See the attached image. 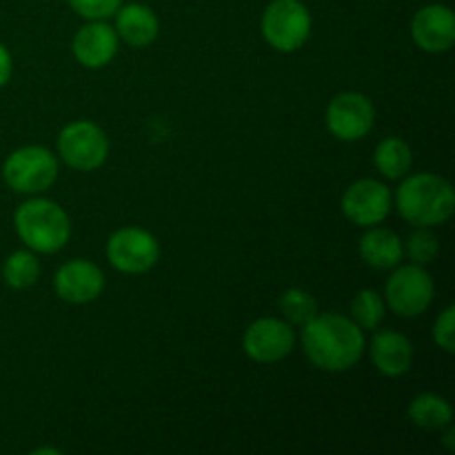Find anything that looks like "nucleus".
I'll use <instances>...</instances> for the list:
<instances>
[{
    "label": "nucleus",
    "instance_id": "6e6552de",
    "mask_svg": "<svg viewBox=\"0 0 455 455\" xmlns=\"http://www.w3.org/2000/svg\"><path fill=\"white\" fill-rule=\"evenodd\" d=\"M160 247L154 235L138 227L118 229L107 243V258L123 274H145L158 262Z\"/></svg>",
    "mask_w": 455,
    "mask_h": 455
},
{
    "label": "nucleus",
    "instance_id": "423d86ee",
    "mask_svg": "<svg viewBox=\"0 0 455 455\" xmlns=\"http://www.w3.org/2000/svg\"><path fill=\"white\" fill-rule=\"evenodd\" d=\"M58 154L78 172H93L109 154V140L98 124L89 120L67 124L58 136Z\"/></svg>",
    "mask_w": 455,
    "mask_h": 455
},
{
    "label": "nucleus",
    "instance_id": "ddd939ff",
    "mask_svg": "<svg viewBox=\"0 0 455 455\" xmlns=\"http://www.w3.org/2000/svg\"><path fill=\"white\" fill-rule=\"evenodd\" d=\"M53 287L62 300L84 305L100 296L105 289V275L92 260H71L58 269Z\"/></svg>",
    "mask_w": 455,
    "mask_h": 455
},
{
    "label": "nucleus",
    "instance_id": "0eeeda50",
    "mask_svg": "<svg viewBox=\"0 0 455 455\" xmlns=\"http://www.w3.org/2000/svg\"><path fill=\"white\" fill-rule=\"evenodd\" d=\"M434 280L422 265L398 267L387 280V302L403 318H416L429 309L434 300Z\"/></svg>",
    "mask_w": 455,
    "mask_h": 455
},
{
    "label": "nucleus",
    "instance_id": "a211bd4d",
    "mask_svg": "<svg viewBox=\"0 0 455 455\" xmlns=\"http://www.w3.org/2000/svg\"><path fill=\"white\" fill-rule=\"evenodd\" d=\"M409 418L420 429L438 431L444 429V427H451L453 409L443 395L422 394L413 398L411 407H409Z\"/></svg>",
    "mask_w": 455,
    "mask_h": 455
},
{
    "label": "nucleus",
    "instance_id": "cd10ccee",
    "mask_svg": "<svg viewBox=\"0 0 455 455\" xmlns=\"http://www.w3.org/2000/svg\"><path fill=\"white\" fill-rule=\"evenodd\" d=\"M43 453H52V455H60V451H58V449H47V447H43V449H36V451H34V455H43Z\"/></svg>",
    "mask_w": 455,
    "mask_h": 455
},
{
    "label": "nucleus",
    "instance_id": "1a4fd4ad",
    "mask_svg": "<svg viewBox=\"0 0 455 455\" xmlns=\"http://www.w3.org/2000/svg\"><path fill=\"white\" fill-rule=\"evenodd\" d=\"M376 109L371 100L358 92H345L327 107V129L338 140L354 142L367 136L373 127Z\"/></svg>",
    "mask_w": 455,
    "mask_h": 455
},
{
    "label": "nucleus",
    "instance_id": "4be33fe9",
    "mask_svg": "<svg viewBox=\"0 0 455 455\" xmlns=\"http://www.w3.org/2000/svg\"><path fill=\"white\" fill-rule=\"evenodd\" d=\"M280 309H283L284 318L291 324L305 327L309 320L318 315V305H315L314 296L305 289H289L280 298Z\"/></svg>",
    "mask_w": 455,
    "mask_h": 455
},
{
    "label": "nucleus",
    "instance_id": "aec40b11",
    "mask_svg": "<svg viewBox=\"0 0 455 455\" xmlns=\"http://www.w3.org/2000/svg\"><path fill=\"white\" fill-rule=\"evenodd\" d=\"M38 275H40V265L31 251L12 253L3 267V278L12 289L31 287V284H36Z\"/></svg>",
    "mask_w": 455,
    "mask_h": 455
},
{
    "label": "nucleus",
    "instance_id": "bb28decb",
    "mask_svg": "<svg viewBox=\"0 0 455 455\" xmlns=\"http://www.w3.org/2000/svg\"><path fill=\"white\" fill-rule=\"evenodd\" d=\"M453 438H455V431H453V429H449V431H447V435H444V444H447L449 451H455Z\"/></svg>",
    "mask_w": 455,
    "mask_h": 455
},
{
    "label": "nucleus",
    "instance_id": "412c9836",
    "mask_svg": "<svg viewBox=\"0 0 455 455\" xmlns=\"http://www.w3.org/2000/svg\"><path fill=\"white\" fill-rule=\"evenodd\" d=\"M382 318H385V302L371 289H363L351 300V320L358 324L363 331H371V329L380 327Z\"/></svg>",
    "mask_w": 455,
    "mask_h": 455
},
{
    "label": "nucleus",
    "instance_id": "b1692460",
    "mask_svg": "<svg viewBox=\"0 0 455 455\" xmlns=\"http://www.w3.org/2000/svg\"><path fill=\"white\" fill-rule=\"evenodd\" d=\"M71 9L87 20H105L120 9L123 0H69Z\"/></svg>",
    "mask_w": 455,
    "mask_h": 455
},
{
    "label": "nucleus",
    "instance_id": "f03ea898",
    "mask_svg": "<svg viewBox=\"0 0 455 455\" xmlns=\"http://www.w3.org/2000/svg\"><path fill=\"white\" fill-rule=\"evenodd\" d=\"M398 213L416 227H435L453 216L455 194L447 178L438 173H416L395 194Z\"/></svg>",
    "mask_w": 455,
    "mask_h": 455
},
{
    "label": "nucleus",
    "instance_id": "f8f14e48",
    "mask_svg": "<svg viewBox=\"0 0 455 455\" xmlns=\"http://www.w3.org/2000/svg\"><path fill=\"white\" fill-rule=\"evenodd\" d=\"M411 36L425 52H449L455 43V13L447 4H427L413 16Z\"/></svg>",
    "mask_w": 455,
    "mask_h": 455
},
{
    "label": "nucleus",
    "instance_id": "5701e85b",
    "mask_svg": "<svg viewBox=\"0 0 455 455\" xmlns=\"http://www.w3.org/2000/svg\"><path fill=\"white\" fill-rule=\"evenodd\" d=\"M438 238L431 231L420 229L407 240V256L411 258L413 265H429L438 256Z\"/></svg>",
    "mask_w": 455,
    "mask_h": 455
},
{
    "label": "nucleus",
    "instance_id": "dca6fc26",
    "mask_svg": "<svg viewBox=\"0 0 455 455\" xmlns=\"http://www.w3.org/2000/svg\"><path fill=\"white\" fill-rule=\"evenodd\" d=\"M116 34L132 47H147L158 36V18L147 4H120L116 12Z\"/></svg>",
    "mask_w": 455,
    "mask_h": 455
},
{
    "label": "nucleus",
    "instance_id": "4468645a",
    "mask_svg": "<svg viewBox=\"0 0 455 455\" xmlns=\"http://www.w3.org/2000/svg\"><path fill=\"white\" fill-rule=\"evenodd\" d=\"M116 52H118V34L105 20H92L74 38L76 60L89 69H100L109 65Z\"/></svg>",
    "mask_w": 455,
    "mask_h": 455
},
{
    "label": "nucleus",
    "instance_id": "f257e3e1",
    "mask_svg": "<svg viewBox=\"0 0 455 455\" xmlns=\"http://www.w3.org/2000/svg\"><path fill=\"white\" fill-rule=\"evenodd\" d=\"M302 347L311 363L324 371H347L364 354V333L340 314H320L302 327Z\"/></svg>",
    "mask_w": 455,
    "mask_h": 455
},
{
    "label": "nucleus",
    "instance_id": "a878e982",
    "mask_svg": "<svg viewBox=\"0 0 455 455\" xmlns=\"http://www.w3.org/2000/svg\"><path fill=\"white\" fill-rule=\"evenodd\" d=\"M12 53L0 43V87H4L9 83V78H12Z\"/></svg>",
    "mask_w": 455,
    "mask_h": 455
},
{
    "label": "nucleus",
    "instance_id": "2eb2a0df",
    "mask_svg": "<svg viewBox=\"0 0 455 455\" xmlns=\"http://www.w3.org/2000/svg\"><path fill=\"white\" fill-rule=\"evenodd\" d=\"M371 360L382 376L398 378L411 369L413 347L398 331H378L371 342Z\"/></svg>",
    "mask_w": 455,
    "mask_h": 455
},
{
    "label": "nucleus",
    "instance_id": "9b49d317",
    "mask_svg": "<svg viewBox=\"0 0 455 455\" xmlns=\"http://www.w3.org/2000/svg\"><path fill=\"white\" fill-rule=\"evenodd\" d=\"M391 212V191L373 178L354 182L342 196V213L358 227L380 225Z\"/></svg>",
    "mask_w": 455,
    "mask_h": 455
},
{
    "label": "nucleus",
    "instance_id": "f3484780",
    "mask_svg": "<svg viewBox=\"0 0 455 455\" xmlns=\"http://www.w3.org/2000/svg\"><path fill=\"white\" fill-rule=\"evenodd\" d=\"M360 256L376 269H391L403 260V240L391 229H369L360 240Z\"/></svg>",
    "mask_w": 455,
    "mask_h": 455
},
{
    "label": "nucleus",
    "instance_id": "6ab92c4d",
    "mask_svg": "<svg viewBox=\"0 0 455 455\" xmlns=\"http://www.w3.org/2000/svg\"><path fill=\"white\" fill-rule=\"evenodd\" d=\"M373 163H376L378 172L382 176L391 178V180H398L409 173L413 164V154L411 147L407 145L400 138H385L380 145L376 147V154H373Z\"/></svg>",
    "mask_w": 455,
    "mask_h": 455
},
{
    "label": "nucleus",
    "instance_id": "9d476101",
    "mask_svg": "<svg viewBox=\"0 0 455 455\" xmlns=\"http://www.w3.org/2000/svg\"><path fill=\"white\" fill-rule=\"evenodd\" d=\"M296 345V333L291 324L278 318H260L244 331V354L256 363H278L287 358Z\"/></svg>",
    "mask_w": 455,
    "mask_h": 455
},
{
    "label": "nucleus",
    "instance_id": "7ed1b4c3",
    "mask_svg": "<svg viewBox=\"0 0 455 455\" xmlns=\"http://www.w3.org/2000/svg\"><path fill=\"white\" fill-rule=\"evenodd\" d=\"M13 222H16V231L20 240L31 251L56 253L69 243V216L53 200H27L18 207Z\"/></svg>",
    "mask_w": 455,
    "mask_h": 455
},
{
    "label": "nucleus",
    "instance_id": "39448f33",
    "mask_svg": "<svg viewBox=\"0 0 455 455\" xmlns=\"http://www.w3.org/2000/svg\"><path fill=\"white\" fill-rule=\"evenodd\" d=\"M3 176L18 194H40L56 182L58 160L44 147H22L4 160Z\"/></svg>",
    "mask_w": 455,
    "mask_h": 455
},
{
    "label": "nucleus",
    "instance_id": "393cba45",
    "mask_svg": "<svg viewBox=\"0 0 455 455\" xmlns=\"http://www.w3.org/2000/svg\"><path fill=\"white\" fill-rule=\"evenodd\" d=\"M455 309L453 307H447L443 311V315L438 318L434 327V340L440 349H444L447 354H453L455 351Z\"/></svg>",
    "mask_w": 455,
    "mask_h": 455
},
{
    "label": "nucleus",
    "instance_id": "20e7f679",
    "mask_svg": "<svg viewBox=\"0 0 455 455\" xmlns=\"http://www.w3.org/2000/svg\"><path fill=\"white\" fill-rule=\"evenodd\" d=\"M309 34L311 13L300 0H271L262 13V36L278 52H296Z\"/></svg>",
    "mask_w": 455,
    "mask_h": 455
}]
</instances>
